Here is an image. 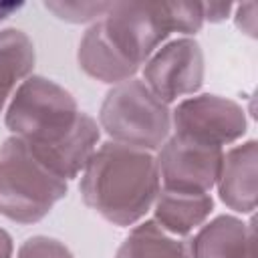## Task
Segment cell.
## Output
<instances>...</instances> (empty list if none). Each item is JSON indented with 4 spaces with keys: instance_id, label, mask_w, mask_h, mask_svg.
<instances>
[{
    "instance_id": "7",
    "label": "cell",
    "mask_w": 258,
    "mask_h": 258,
    "mask_svg": "<svg viewBox=\"0 0 258 258\" xmlns=\"http://www.w3.org/2000/svg\"><path fill=\"white\" fill-rule=\"evenodd\" d=\"M141 81L165 105L198 95L206 77L202 44L189 36H177L161 44L141 67Z\"/></svg>"
},
{
    "instance_id": "20",
    "label": "cell",
    "mask_w": 258,
    "mask_h": 258,
    "mask_svg": "<svg viewBox=\"0 0 258 258\" xmlns=\"http://www.w3.org/2000/svg\"><path fill=\"white\" fill-rule=\"evenodd\" d=\"M0 258H14V240L4 228H0Z\"/></svg>"
},
{
    "instance_id": "6",
    "label": "cell",
    "mask_w": 258,
    "mask_h": 258,
    "mask_svg": "<svg viewBox=\"0 0 258 258\" xmlns=\"http://www.w3.org/2000/svg\"><path fill=\"white\" fill-rule=\"evenodd\" d=\"M99 22L115 50L139 71L171 34L163 2H111Z\"/></svg>"
},
{
    "instance_id": "9",
    "label": "cell",
    "mask_w": 258,
    "mask_h": 258,
    "mask_svg": "<svg viewBox=\"0 0 258 258\" xmlns=\"http://www.w3.org/2000/svg\"><path fill=\"white\" fill-rule=\"evenodd\" d=\"M220 202L234 214L252 216L258 200V141H240L224 151L216 181Z\"/></svg>"
},
{
    "instance_id": "21",
    "label": "cell",
    "mask_w": 258,
    "mask_h": 258,
    "mask_svg": "<svg viewBox=\"0 0 258 258\" xmlns=\"http://www.w3.org/2000/svg\"><path fill=\"white\" fill-rule=\"evenodd\" d=\"M18 8H22V2H18V4H14V2H10V4H0V20H4V18H8L12 12H16Z\"/></svg>"
},
{
    "instance_id": "16",
    "label": "cell",
    "mask_w": 258,
    "mask_h": 258,
    "mask_svg": "<svg viewBox=\"0 0 258 258\" xmlns=\"http://www.w3.org/2000/svg\"><path fill=\"white\" fill-rule=\"evenodd\" d=\"M163 6L171 34L177 32L181 36L194 38L206 24L204 2H163Z\"/></svg>"
},
{
    "instance_id": "14",
    "label": "cell",
    "mask_w": 258,
    "mask_h": 258,
    "mask_svg": "<svg viewBox=\"0 0 258 258\" xmlns=\"http://www.w3.org/2000/svg\"><path fill=\"white\" fill-rule=\"evenodd\" d=\"M115 258H189L187 244L167 234L151 218L131 226L115 252Z\"/></svg>"
},
{
    "instance_id": "13",
    "label": "cell",
    "mask_w": 258,
    "mask_h": 258,
    "mask_svg": "<svg viewBox=\"0 0 258 258\" xmlns=\"http://www.w3.org/2000/svg\"><path fill=\"white\" fill-rule=\"evenodd\" d=\"M36 50L32 38L20 28L0 30V115L22 81L34 75Z\"/></svg>"
},
{
    "instance_id": "17",
    "label": "cell",
    "mask_w": 258,
    "mask_h": 258,
    "mask_svg": "<svg viewBox=\"0 0 258 258\" xmlns=\"http://www.w3.org/2000/svg\"><path fill=\"white\" fill-rule=\"evenodd\" d=\"M16 258H75V256L64 242L52 236L36 234V236L26 238L18 246Z\"/></svg>"
},
{
    "instance_id": "18",
    "label": "cell",
    "mask_w": 258,
    "mask_h": 258,
    "mask_svg": "<svg viewBox=\"0 0 258 258\" xmlns=\"http://www.w3.org/2000/svg\"><path fill=\"white\" fill-rule=\"evenodd\" d=\"M258 4L256 2H242V4H234V12H232V18H234V24L236 28L246 34L248 38H256L258 36Z\"/></svg>"
},
{
    "instance_id": "11",
    "label": "cell",
    "mask_w": 258,
    "mask_h": 258,
    "mask_svg": "<svg viewBox=\"0 0 258 258\" xmlns=\"http://www.w3.org/2000/svg\"><path fill=\"white\" fill-rule=\"evenodd\" d=\"M153 222L175 238H185L204 226L214 212L212 194L159 189L153 202Z\"/></svg>"
},
{
    "instance_id": "19",
    "label": "cell",
    "mask_w": 258,
    "mask_h": 258,
    "mask_svg": "<svg viewBox=\"0 0 258 258\" xmlns=\"http://www.w3.org/2000/svg\"><path fill=\"white\" fill-rule=\"evenodd\" d=\"M234 12V4L230 2H210L204 4V20L210 24H220L226 22L228 18H232Z\"/></svg>"
},
{
    "instance_id": "8",
    "label": "cell",
    "mask_w": 258,
    "mask_h": 258,
    "mask_svg": "<svg viewBox=\"0 0 258 258\" xmlns=\"http://www.w3.org/2000/svg\"><path fill=\"white\" fill-rule=\"evenodd\" d=\"M226 149L208 147L169 135L155 151V163L163 189L212 194L216 187Z\"/></svg>"
},
{
    "instance_id": "12",
    "label": "cell",
    "mask_w": 258,
    "mask_h": 258,
    "mask_svg": "<svg viewBox=\"0 0 258 258\" xmlns=\"http://www.w3.org/2000/svg\"><path fill=\"white\" fill-rule=\"evenodd\" d=\"M77 62L87 77L111 87L135 79L139 73L137 67L127 62L115 50L99 20L83 32L77 48Z\"/></svg>"
},
{
    "instance_id": "1",
    "label": "cell",
    "mask_w": 258,
    "mask_h": 258,
    "mask_svg": "<svg viewBox=\"0 0 258 258\" xmlns=\"http://www.w3.org/2000/svg\"><path fill=\"white\" fill-rule=\"evenodd\" d=\"M4 125L64 181L83 173L101 143L97 119L79 109L69 89L42 75L18 85L4 109Z\"/></svg>"
},
{
    "instance_id": "3",
    "label": "cell",
    "mask_w": 258,
    "mask_h": 258,
    "mask_svg": "<svg viewBox=\"0 0 258 258\" xmlns=\"http://www.w3.org/2000/svg\"><path fill=\"white\" fill-rule=\"evenodd\" d=\"M69 194V181L42 165L28 145L10 135L0 145V216L22 226L44 220Z\"/></svg>"
},
{
    "instance_id": "4",
    "label": "cell",
    "mask_w": 258,
    "mask_h": 258,
    "mask_svg": "<svg viewBox=\"0 0 258 258\" xmlns=\"http://www.w3.org/2000/svg\"><path fill=\"white\" fill-rule=\"evenodd\" d=\"M97 123L109 141L155 153L171 135V107L135 77L107 91Z\"/></svg>"
},
{
    "instance_id": "5",
    "label": "cell",
    "mask_w": 258,
    "mask_h": 258,
    "mask_svg": "<svg viewBox=\"0 0 258 258\" xmlns=\"http://www.w3.org/2000/svg\"><path fill=\"white\" fill-rule=\"evenodd\" d=\"M248 131L246 111L234 99L216 93H198L171 109V135L226 149L242 141Z\"/></svg>"
},
{
    "instance_id": "10",
    "label": "cell",
    "mask_w": 258,
    "mask_h": 258,
    "mask_svg": "<svg viewBox=\"0 0 258 258\" xmlns=\"http://www.w3.org/2000/svg\"><path fill=\"white\" fill-rule=\"evenodd\" d=\"M189 258H256L254 222L220 214L200 226L187 242Z\"/></svg>"
},
{
    "instance_id": "2",
    "label": "cell",
    "mask_w": 258,
    "mask_h": 258,
    "mask_svg": "<svg viewBox=\"0 0 258 258\" xmlns=\"http://www.w3.org/2000/svg\"><path fill=\"white\" fill-rule=\"evenodd\" d=\"M161 189L155 153L103 141L87 161L79 191L87 208L117 228L145 220Z\"/></svg>"
},
{
    "instance_id": "15",
    "label": "cell",
    "mask_w": 258,
    "mask_h": 258,
    "mask_svg": "<svg viewBox=\"0 0 258 258\" xmlns=\"http://www.w3.org/2000/svg\"><path fill=\"white\" fill-rule=\"evenodd\" d=\"M48 12H52L58 20L71 24H95L101 20L111 2H85V0H46L42 4Z\"/></svg>"
}]
</instances>
